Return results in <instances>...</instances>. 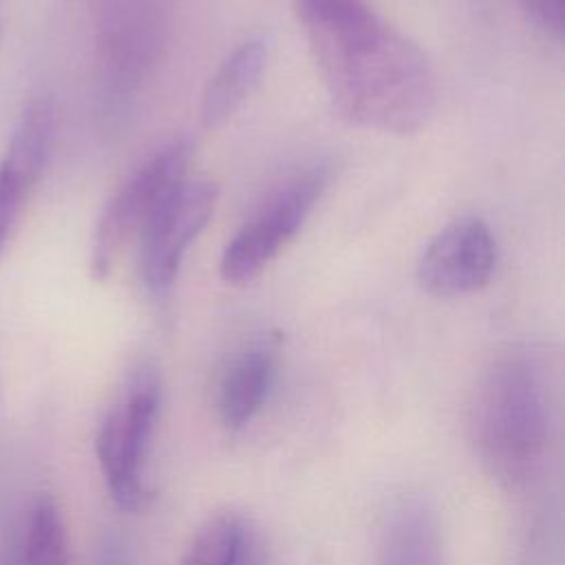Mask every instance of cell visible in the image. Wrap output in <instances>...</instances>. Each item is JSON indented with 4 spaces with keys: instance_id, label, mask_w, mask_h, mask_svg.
I'll use <instances>...</instances> for the list:
<instances>
[{
    "instance_id": "1",
    "label": "cell",
    "mask_w": 565,
    "mask_h": 565,
    "mask_svg": "<svg viewBox=\"0 0 565 565\" xmlns=\"http://www.w3.org/2000/svg\"><path fill=\"white\" fill-rule=\"evenodd\" d=\"M309 51L342 117L380 132H417L435 108L426 53L362 0H298Z\"/></svg>"
},
{
    "instance_id": "2",
    "label": "cell",
    "mask_w": 565,
    "mask_h": 565,
    "mask_svg": "<svg viewBox=\"0 0 565 565\" xmlns=\"http://www.w3.org/2000/svg\"><path fill=\"white\" fill-rule=\"evenodd\" d=\"M475 439L490 470L510 486L525 483L547 446V395L541 371L525 355L499 360L481 382Z\"/></svg>"
},
{
    "instance_id": "3",
    "label": "cell",
    "mask_w": 565,
    "mask_h": 565,
    "mask_svg": "<svg viewBox=\"0 0 565 565\" xmlns=\"http://www.w3.org/2000/svg\"><path fill=\"white\" fill-rule=\"evenodd\" d=\"M159 411V380L152 369H141L106 413L95 450L113 501L121 510L143 508V463Z\"/></svg>"
},
{
    "instance_id": "4",
    "label": "cell",
    "mask_w": 565,
    "mask_h": 565,
    "mask_svg": "<svg viewBox=\"0 0 565 565\" xmlns=\"http://www.w3.org/2000/svg\"><path fill=\"white\" fill-rule=\"evenodd\" d=\"M190 146L172 141L137 168L106 203L90 245V274L106 278L132 241H139L163 196L185 177Z\"/></svg>"
},
{
    "instance_id": "5",
    "label": "cell",
    "mask_w": 565,
    "mask_h": 565,
    "mask_svg": "<svg viewBox=\"0 0 565 565\" xmlns=\"http://www.w3.org/2000/svg\"><path fill=\"white\" fill-rule=\"evenodd\" d=\"M329 183L327 166H316L287 181L230 238L221 256V278L227 285L254 280L305 225Z\"/></svg>"
},
{
    "instance_id": "6",
    "label": "cell",
    "mask_w": 565,
    "mask_h": 565,
    "mask_svg": "<svg viewBox=\"0 0 565 565\" xmlns=\"http://www.w3.org/2000/svg\"><path fill=\"white\" fill-rule=\"evenodd\" d=\"M216 196L214 183L183 177L150 216L139 243L143 282L152 294L163 296L170 291L188 247L214 214Z\"/></svg>"
},
{
    "instance_id": "7",
    "label": "cell",
    "mask_w": 565,
    "mask_h": 565,
    "mask_svg": "<svg viewBox=\"0 0 565 565\" xmlns=\"http://www.w3.org/2000/svg\"><path fill=\"white\" fill-rule=\"evenodd\" d=\"M494 260L497 245L486 221L459 216L424 249L417 263V280L433 296H466L488 285Z\"/></svg>"
},
{
    "instance_id": "8",
    "label": "cell",
    "mask_w": 565,
    "mask_h": 565,
    "mask_svg": "<svg viewBox=\"0 0 565 565\" xmlns=\"http://www.w3.org/2000/svg\"><path fill=\"white\" fill-rule=\"evenodd\" d=\"M380 565H444V543L433 508L417 499L395 501L382 525Z\"/></svg>"
},
{
    "instance_id": "9",
    "label": "cell",
    "mask_w": 565,
    "mask_h": 565,
    "mask_svg": "<svg viewBox=\"0 0 565 565\" xmlns=\"http://www.w3.org/2000/svg\"><path fill=\"white\" fill-rule=\"evenodd\" d=\"M55 141V102L49 93L31 95L13 126L0 168L33 192L42 181Z\"/></svg>"
},
{
    "instance_id": "10",
    "label": "cell",
    "mask_w": 565,
    "mask_h": 565,
    "mask_svg": "<svg viewBox=\"0 0 565 565\" xmlns=\"http://www.w3.org/2000/svg\"><path fill=\"white\" fill-rule=\"evenodd\" d=\"M267 62V46L252 38L241 42L210 77L201 99V124L210 130L223 126L256 88Z\"/></svg>"
},
{
    "instance_id": "11",
    "label": "cell",
    "mask_w": 565,
    "mask_h": 565,
    "mask_svg": "<svg viewBox=\"0 0 565 565\" xmlns=\"http://www.w3.org/2000/svg\"><path fill=\"white\" fill-rule=\"evenodd\" d=\"M276 360L267 347H249L225 369L218 386V415L230 430L247 426L260 411L274 382Z\"/></svg>"
},
{
    "instance_id": "12",
    "label": "cell",
    "mask_w": 565,
    "mask_h": 565,
    "mask_svg": "<svg viewBox=\"0 0 565 565\" xmlns=\"http://www.w3.org/2000/svg\"><path fill=\"white\" fill-rule=\"evenodd\" d=\"M20 565H71L66 527L55 499L42 494L29 510Z\"/></svg>"
},
{
    "instance_id": "13",
    "label": "cell",
    "mask_w": 565,
    "mask_h": 565,
    "mask_svg": "<svg viewBox=\"0 0 565 565\" xmlns=\"http://www.w3.org/2000/svg\"><path fill=\"white\" fill-rule=\"evenodd\" d=\"M245 550L247 539L241 521L232 514H221L199 530L181 565H241Z\"/></svg>"
},
{
    "instance_id": "14",
    "label": "cell",
    "mask_w": 565,
    "mask_h": 565,
    "mask_svg": "<svg viewBox=\"0 0 565 565\" xmlns=\"http://www.w3.org/2000/svg\"><path fill=\"white\" fill-rule=\"evenodd\" d=\"M31 196L26 188H22L15 179H11L2 168H0V256L7 247V241L11 236L13 223L24 205V201Z\"/></svg>"
},
{
    "instance_id": "15",
    "label": "cell",
    "mask_w": 565,
    "mask_h": 565,
    "mask_svg": "<svg viewBox=\"0 0 565 565\" xmlns=\"http://www.w3.org/2000/svg\"><path fill=\"white\" fill-rule=\"evenodd\" d=\"M90 565H135L132 541L119 530H104L95 545Z\"/></svg>"
},
{
    "instance_id": "16",
    "label": "cell",
    "mask_w": 565,
    "mask_h": 565,
    "mask_svg": "<svg viewBox=\"0 0 565 565\" xmlns=\"http://www.w3.org/2000/svg\"><path fill=\"white\" fill-rule=\"evenodd\" d=\"M527 15L554 38L563 35L565 22V0H521Z\"/></svg>"
},
{
    "instance_id": "17",
    "label": "cell",
    "mask_w": 565,
    "mask_h": 565,
    "mask_svg": "<svg viewBox=\"0 0 565 565\" xmlns=\"http://www.w3.org/2000/svg\"><path fill=\"white\" fill-rule=\"evenodd\" d=\"M0 565H20V547L11 545L0 554Z\"/></svg>"
},
{
    "instance_id": "18",
    "label": "cell",
    "mask_w": 565,
    "mask_h": 565,
    "mask_svg": "<svg viewBox=\"0 0 565 565\" xmlns=\"http://www.w3.org/2000/svg\"><path fill=\"white\" fill-rule=\"evenodd\" d=\"M241 565H260V563H258V558L249 550H245V556H243Z\"/></svg>"
},
{
    "instance_id": "19",
    "label": "cell",
    "mask_w": 565,
    "mask_h": 565,
    "mask_svg": "<svg viewBox=\"0 0 565 565\" xmlns=\"http://www.w3.org/2000/svg\"><path fill=\"white\" fill-rule=\"evenodd\" d=\"M0 35H2V0H0Z\"/></svg>"
}]
</instances>
